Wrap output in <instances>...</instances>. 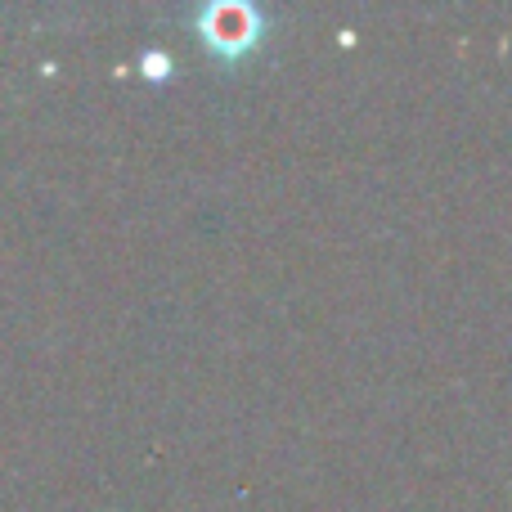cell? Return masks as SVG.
<instances>
[{"label":"cell","instance_id":"obj_1","mask_svg":"<svg viewBox=\"0 0 512 512\" xmlns=\"http://www.w3.org/2000/svg\"><path fill=\"white\" fill-rule=\"evenodd\" d=\"M198 32H203V41L212 45L216 54H243L256 45V32H261V23H256V14L248 5H212L203 9V18H198Z\"/></svg>","mask_w":512,"mask_h":512}]
</instances>
